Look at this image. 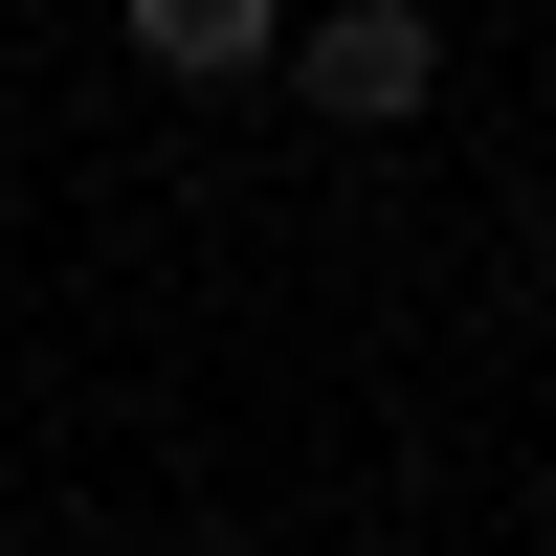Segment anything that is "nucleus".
Returning a JSON list of instances; mask_svg holds the SVG:
<instances>
[{
    "label": "nucleus",
    "instance_id": "1",
    "mask_svg": "<svg viewBox=\"0 0 556 556\" xmlns=\"http://www.w3.org/2000/svg\"><path fill=\"white\" fill-rule=\"evenodd\" d=\"M290 67H312V112H334V134H401V112L445 89V23H424V0H312Z\"/></svg>",
    "mask_w": 556,
    "mask_h": 556
},
{
    "label": "nucleus",
    "instance_id": "2",
    "mask_svg": "<svg viewBox=\"0 0 556 556\" xmlns=\"http://www.w3.org/2000/svg\"><path fill=\"white\" fill-rule=\"evenodd\" d=\"M267 45H290V0H134V67H178V89H245Z\"/></svg>",
    "mask_w": 556,
    "mask_h": 556
}]
</instances>
